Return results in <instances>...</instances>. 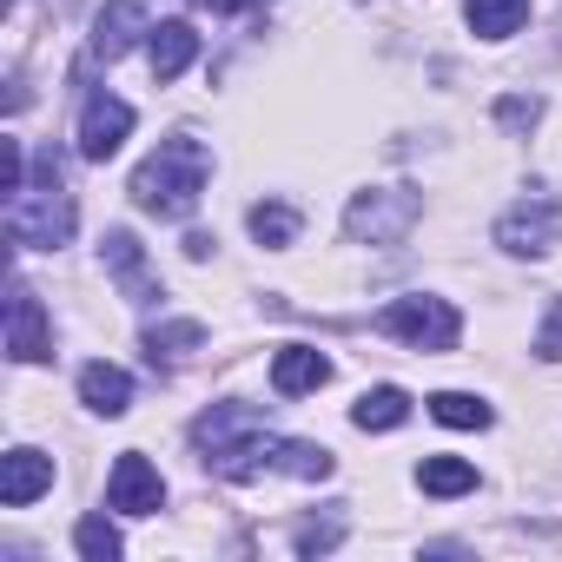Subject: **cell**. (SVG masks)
I'll list each match as a JSON object with an SVG mask.
<instances>
[{
	"mask_svg": "<svg viewBox=\"0 0 562 562\" xmlns=\"http://www.w3.org/2000/svg\"><path fill=\"white\" fill-rule=\"evenodd\" d=\"M192 443L205 450V463L232 483H251L265 470H278V450H285V437H271L265 417L251 404H212L199 424H192Z\"/></svg>",
	"mask_w": 562,
	"mask_h": 562,
	"instance_id": "cell-1",
	"label": "cell"
},
{
	"mask_svg": "<svg viewBox=\"0 0 562 562\" xmlns=\"http://www.w3.org/2000/svg\"><path fill=\"white\" fill-rule=\"evenodd\" d=\"M205 179H212V153H205V139L172 133V139H159V146H153V159L133 172V199H139V212L186 218V212L199 205Z\"/></svg>",
	"mask_w": 562,
	"mask_h": 562,
	"instance_id": "cell-2",
	"label": "cell"
},
{
	"mask_svg": "<svg viewBox=\"0 0 562 562\" xmlns=\"http://www.w3.org/2000/svg\"><path fill=\"white\" fill-rule=\"evenodd\" d=\"M8 238L27 251H60L74 238V192L60 186V153L41 159V186L8 192Z\"/></svg>",
	"mask_w": 562,
	"mask_h": 562,
	"instance_id": "cell-3",
	"label": "cell"
},
{
	"mask_svg": "<svg viewBox=\"0 0 562 562\" xmlns=\"http://www.w3.org/2000/svg\"><path fill=\"white\" fill-rule=\"evenodd\" d=\"M371 325H378L384 338H404L411 351H430V358H437V351H457V338H463L457 305H450V299H424V292H417V299H391Z\"/></svg>",
	"mask_w": 562,
	"mask_h": 562,
	"instance_id": "cell-4",
	"label": "cell"
},
{
	"mask_svg": "<svg viewBox=\"0 0 562 562\" xmlns=\"http://www.w3.org/2000/svg\"><path fill=\"white\" fill-rule=\"evenodd\" d=\"M417 212H424L417 192H358L351 212H345V232H351L358 245H364V238H371V245H397V238L417 225Z\"/></svg>",
	"mask_w": 562,
	"mask_h": 562,
	"instance_id": "cell-5",
	"label": "cell"
},
{
	"mask_svg": "<svg viewBox=\"0 0 562 562\" xmlns=\"http://www.w3.org/2000/svg\"><path fill=\"white\" fill-rule=\"evenodd\" d=\"M562 238V199H522L516 212L496 218V245L516 258H542Z\"/></svg>",
	"mask_w": 562,
	"mask_h": 562,
	"instance_id": "cell-6",
	"label": "cell"
},
{
	"mask_svg": "<svg viewBox=\"0 0 562 562\" xmlns=\"http://www.w3.org/2000/svg\"><path fill=\"white\" fill-rule=\"evenodd\" d=\"M159 503H166V476L139 450H120L113 476H106V509H120V516H159Z\"/></svg>",
	"mask_w": 562,
	"mask_h": 562,
	"instance_id": "cell-7",
	"label": "cell"
},
{
	"mask_svg": "<svg viewBox=\"0 0 562 562\" xmlns=\"http://www.w3.org/2000/svg\"><path fill=\"white\" fill-rule=\"evenodd\" d=\"M126 133H133V106L120 93H87V106H80V159L106 166L126 146Z\"/></svg>",
	"mask_w": 562,
	"mask_h": 562,
	"instance_id": "cell-8",
	"label": "cell"
},
{
	"mask_svg": "<svg viewBox=\"0 0 562 562\" xmlns=\"http://www.w3.org/2000/svg\"><path fill=\"white\" fill-rule=\"evenodd\" d=\"M47 351H54L47 312H41V299H34L27 278H14V285H8V358H14V364H34V358H47Z\"/></svg>",
	"mask_w": 562,
	"mask_h": 562,
	"instance_id": "cell-9",
	"label": "cell"
},
{
	"mask_svg": "<svg viewBox=\"0 0 562 562\" xmlns=\"http://www.w3.org/2000/svg\"><path fill=\"white\" fill-rule=\"evenodd\" d=\"M100 265L113 271V285H120L133 305H153V299H159V278L146 271V251H139V238H133L126 225H113V232L100 238Z\"/></svg>",
	"mask_w": 562,
	"mask_h": 562,
	"instance_id": "cell-10",
	"label": "cell"
},
{
	"mask_svg": "<svg viewBox=\"0 0 562 562\" xmlns=\"http://www.w3.org/2000/svg\"><path fill=\"white\" fill-rule=\"evenodd\" d=\"M47 490H54V457H41V450H8L0 457V503L8 509H27Z\"/></svg>",
	"mask_w": 562,
	"mask_h": 562,
	"instance_id": "cell-11",
	"label": "cell"
},
{
	"mask_svg": "<svg viewBox=\"0 0 562 562\" xmlns=\"http://www.w3.org/2000/svg\"><path fill=\"white\" fill-rule=\"evenodd\" d=\"M139 34H153V0H113L93 27V60H120Z\"/></svg>",
	"mask_w": 562,
	"mask_h": 562,
	"instance_id": "cell-12",
	"label": "cell"
},
{
	"mask_svg": "<svg viewBox=\"0 0 562 562\" xmlns=\"http://www.w3.org/2000/svg\"><path fill=\"white\" fill-rule=\"evenodd\" d=\"M325 378H331V358L312 351V345H285V351L271 358V391L278 397H312Z\"/></svg>",
	"mask_w": 562,
	"mask_h": 562,
	"instance_id": "cell-13",
	"label": "cell"
},
{
	"mask_svg": "<svg viewBox=\"0 0 562 562\" xmlns=\"http://www.w3.org/2000/svg\"><path fill=\"white\" fill-rule=\"evenodd\" d=\"M146 60H153V80L172 87V80L199 60V34H192V21H159L153 41H146Z\"/></svg>",
	"mask_w": 562,
	"mask_h": 562,
	"instance_id": "cell-14",
	"label": "cell"
},
{
	"mask_svg": "<svg viewBox=\"0 0 562 562\" xmlns=\"http://www.w3.org/2000/svg\"><path fill=\"white\" fill-rule=\"evenodd\" d=\"M80 404H87V411H100V417H126V411H133V378H126L120 364H106V358H100V364H87V371H80Z\"/></svg>",
	"mask_w": 562,
	"mask_h": 562,
	"instance_id": "cell-15",
	"label": "cell"
},
{
	"mask_svg": "<svg viewBox=\"0 0 562 562\" xmlns=\"http://www.w3.org/2000/svg\"><path fill=\"white\" fill-rule=\"evenodd\" d=\"M463 21H470L476 41H509V34H522V21H529V0H470Z\"/></svg>",
	"mask_w": 562,
	"mask_h": 562,
	"instance_id": "cell-16",
	"label": "cell"
},
{
	"mask_svg": "<svg viewBox=\"0 0 562 562\" xmlns=\"http://www.w3.org/2000/svg\"><path fill=\"white\" fill-rule=\"evenodd\" d=\"M199 345H205V325H192V318H172V325H153V331H146V358L166 364V371L186 364Z\"/></svg>",
	"mask_w": 562,
	"mask_h": 562,
	"instance_id": "cell-17",
	"label": "cell"
},
{
	"mask_svg": "<svg viewBox=\"0 0 562 562\" xmlns=\"http://www.w3.org/2000/svg\"><path fill=\"white\" fill-rule=\"evenodd\" d=\"M404 417H411V391H397V384L364 391V397H358V411H351V424H358V430H397Z\"/></svg>",
	"mask_w": 562,
	"mask_h": 562,
	"instance_id": "cell-18",
	"label": "cell"
},
{
	"mask_svg": "<svg viewBox=\"0 0 562 562\" xmlns=\"http://www.w3.org/2000/svg\"><path fill=\"white\" fill-rule=\"evenodd\" d=\"M245 225H251V238H258V245H271V251H285V245L299 238V225H305V218H299L292 205H278V199H258V205L245 212Z\"/></svg>",
	"mask_w": 562,
	"mask_h": 562,
	"instance_id": "cell-19",
	"label": "cell"
},
{
	"mask_svg": "<svg viewBox=\"0 0 562 562\" xmlns=\"http://www.w3.org/2000/svg\"><path fill=\"white\" fill-rule=\"evenodd\" d=\"M417 483H424V496H470L476 490V463H463V457H424Z\"/></svg>",
	"mask_w": 562,
	"mask_h": 562,
	"instance_id": "cell-20",
	"label": "cell"
},
{
	"mask_svg": "<svg viewBox=\"0 0 562 562\" xmlns=\"http://www.w3.org/2000/svg\"><path fill=\"white\" fill-rule=\"evenodd\" d=\"M430 417L450 424V430H490V404L470 397V391H437L430 397Z\"/></svg>",
	"mask_w": 562,
	"mask_h": 562,
	"instance_id": "cell-21",
	"label": "cell"
},
{
	"mask_svg": "<svg viewBox=\"0 0 562 562\" xmlns=\"http://www.w3.org/2000/svg\"><path fill=\"white\" fill-rule=\"evenodd\" d=\"M338 542H345V503H331V516H325V522H318V516H312V522H299V536H292V549H299V555H331Z\"/></svg>",
	"mask_w": 562,
	"mask_h": 562,
	"instance_id": "cell-22",
	"label": "cell"
},
{
	"mask_svg": "<svg viewBox=\"0 0 562 562\" xmlns=\"http://www.w3.org/2000/svg\"><path fill=\"white\" fill-rule=\"evenodd\" d=\"M74 549H80L87 562H113V555H120V529H113L106 516H80V522H74Z\"/></svg>",
	"mask_w": 562,
	"mask_h": 562,
	"instance_id": "cell-23",
	"label": "cell"
},
{
	"mask_svg": "<svg viewBox=\"0 0 562 562\" xmlns=\"http://www.w3.org/2000/svg\"><path fill=\"white\" fill-rule=\"evenodd\" d=\"M278 470H292V476L318 483V476H331V470H338V457H331L325 443H285V450H278Z\"/></svg>",
	"mask_w": 562,
	"mask_h": 562,
	"instance_id": "cell-24",
	"label": "cell"
},
{
	"mask_svg": "<svg viewBox=\"0 0 562 562\" xmlns=\"http://www.w3.org/2000/svg\"><path fill=\"white\" fill-rule=\"evenodd\" d=\"M496 120H503L509 133H522V126H536V120H542V100H536V93H529V100H522V93H509V100H496Z\"/></svg>",
	"mask_w": 562,
	"mask_h": 562,
	"instance_id": "cell-25",
	"label": "cell"
},
{
	"mask_svg": "<svg viewBox=\"0 0 562 562\" xmlns=\"http://www.w3.org/2000/svg\"><path fill=\"white\" fill-rule=\"evenodd\" d=\"M536 358H542V364H562V299L549 305V318H542V331H536Z\"/></svg>",
	"mask_w": 562,
	"mask_h": 562,
	"instance_id": "cell-26",
	"label": "cell"
},
{
	"mask_svg": "<svg viewBox=\"0 0 562 562\" xmlns=\"http://www.w3.org/2000/svg\"><path fill=\"white\" fill-rule=\"evenodd\" d=\"M199 8H212V14H238V8H251V0H199Z\"/></svg>",
	"mask_w": 562,
	"mask_h": 562,
	"instance_id": "cell-27",
	"label": "cell"
}]
</instances>
